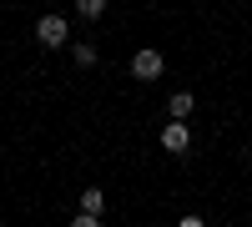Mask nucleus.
<instances>
[{
    "label": "nucleus",
    "mask_w": 252,
    "mask_h": 227,
    "mask_svg": "<svg viewBox=\"0 0 252 227\" xmlns=\"http://www.w3.org/2000/svg\"><path fill=\"white\" fill-rule=\"evenodd\" d=\"M81 212H106V192H101V187H86V192H81Z\"/></svg>",
    "instance_id": "5"
},
{
    "label": "nucleus",
    "mask_w": 252,
    "mask_h": 227,
    "mask_svg": "<svg viewBox=\"0 0 252 227\" xmlns=\"http://www.w3.org/2000/svg\"><path fill=\"white\" fill-rule=\"evenodd\" d=\"M161 71H166L161 51H152V46H146V51H136V56H131V76H136V81H157Z\"/></svg>",
    "instance_id": "2"
},
{
    "label": "nucleus",
    "mask_w": 252,
    "mask_h": 227,
    "mask_svg": "<svg viewBox=\"0 0 252 227\" xmlns=\"http://www.w3.org/2000/svg\"><path fill=\"white\" fill-rule=\"evenodd\" d=\"M161 147L172 152V157H182L187 147H192V131H187V121H182V116H172V121L161 127Z\"/></svg>",
    "instance_id": "3"
},
{
    "label": "nucleus",
    "mask_w": 252,
    "mask_h": 227,
    "mask_svg": "<svg viewBox=\"0 0 252 227\" xmlns=\"http://www.w3.org/2000/svg\"><path fill=\"white\" fill-rule=\"evenodd\" d=\"M35 40L56 51V46H66V40H71V26H66L61 15H40V20H35Z\"/></svg>",
    "instance_id": "1"
},
{
    "label": "nucleus",
    "mask_w": 252,
    "mask_h": 227,
    "mask_svg": "<svg viewBox=\"0 0 252 227\" xmlns=\"http://www.w3.org/2000/svg\"><path fill=\"white\" fill-rule=\"evenodd\" d=\"M76 15L81 20H101L106 15V0H76Z\"/></svg>",
    "instance_id": "6"
},
{
    "label": "nucleus",
    "mask_w": 252,
    "mask_h": 227,
    "mask_svg": "<svg viewBox=\"0 0 252 227\" xmlns=\"http://www.w3.org/2000/svg\"><path fill=\"white\" fill-rule=\"evenodd\" d=\"M166 111H172V116H182V121H187V116L197 111V96H192V91H177L172 101H166Z\"/></svg>",
    "instance_id": "4"
},
{
    "label": "nucleus",
    "mask_w": 252,
    "mask_h": 227,
    "mask_svg": "<svg viewBox=\"0 0 252 227\" xmlns=\"http://www.w3.org/2000/svg\"><path fill=\"white\" fill-rule=\"evenodd\" d=\"M71 61H76V66H96V46H71Z\"/></svg>",
    "instance_id": "7"
}]
</instances>
